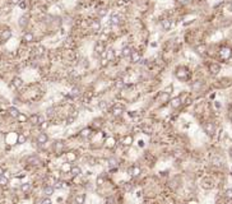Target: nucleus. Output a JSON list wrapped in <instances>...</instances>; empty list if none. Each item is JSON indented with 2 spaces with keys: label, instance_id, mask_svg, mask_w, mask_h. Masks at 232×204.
I'll list each match as a JSON object with an SVG mask.
<instances>
[{
  "label": "nucleus",
  "instance_id": "nucleus-13",
  "mask_svg": "<svg viewBox=\"0 0 232 204\" xmlns=\"http://www.w3.org/2000/svg\"><path fill=\"white\" fill-rule=\"evenodd\" d=\"M89 28H91L93 32H100L101 31V20L100 19H93L92 22L89 23Z\"/></svg>",
  "mask_w": 232,
  "mask_h": 204
},
{
  "label": "nucleus",
  "instance_id": "nucleus-9",
  "mask_svg": "<svg viewBox=\"0 0 232 204\" xmlns=\"http://www.w3.org/2000/svg\"><path fill=\"white\" fill-rule=\"evenodd\" d=\"M29 23V15L28 14H23V15H20L19 17V19H18V26L20 28H26L28 26Z\"/></svg>",
  "mask_w": 232,
  "mask_h": 204
},
{
  "label": "nucleus",
  "instance_id": "nucleus-7",
  "mask_svg": "<svg viewBox=\"0 0 232 204\" xmlns=\"http://www.w3.org/2000/svg\"><path fill=\"white\" fill-rule=\"evenodd\" d=\"M36 142H37L38 146H45V144L49 142V135H47L45 131H42V133H40V134L37 135Z\"/></svg>",
  "mask_w": 232,
  "mask_h": 204
},
{
  "label": "nucleus",
  "instance_id": "nucleus-32",
  "mask_svg": "<svg viewBox=\"0 0 232 204\" xmlns=\"http://www.w3.org/2000/svg\"><path fill=\"white\" fill-rule=\"evenodd\" d=\"M124 86H125V80H124V78H117L115 80V87L116 88H123Z\"/></svg>",
  "mask_w": 232,
  "mask_h": 204
},
{
  "label": "nucleus",
  "instance_id": "nucleus-50",
  "mask_svg": "<svg viewBox=\"0 0 232 204\" xmlns=\"http://www.w3.org/2000/svg\"><path fill=\"white\" fill-rule=\"evenodd\" d=\"M47 126H49V122H46V121H45V122H42V124L40 125V128H41V129H46Z\"/></svg>",
  "mask_w": 232,
  "mask_h": 204
},
{
  "label": "nucleus",
  "instance_id": "nucleus-40",
  "mask_svg": "<svg viewBox=\"0 0 232 204\" xmlns=\"http://www.w3.org/2000/svg\"><path fill=\"white\" fill-rule=\"evenodd\" d=\"M193 91H199V89L201 88V82H195V83H193Z\"/></svg>",
  "mask_w": 232,
  "mask_h": 204
},
{
  "label": "nucleus",
  "instance_id": "nucleus-20",
  "mask_svg": "<svg viewBox=\"0 0 232 204\" xmlns=\"http://www.w3.org/2000/svg\"><path fill=\"white\" fill-rule=\"evenodd\" d=\"M8 114H9V116L13 117V119H17L18 117V115L20 114V111L17 107H14V106H12V107L8 109Z\"/></svg>",
  "mask_w": 232,
  "mask_h": 204
},
{
  "label": "nucleus",
  "instance_id": "nucleus-46",
  "mask_svg": "<svg viewBox=\"0 0 232 204\" xmlns=\"http://www.w3.org/2000/svg\"><path fill=\"white\" fill-rule=\"evenodd\" d=\"M22 1H23V0H9V3L13 4V5H19Z\"/></svg>",
  "mask_w": 232,
  "mask_h": 204
},
{
  "label": "nucleus",
  "instance_id": "nucleus-31",
  "mask_svg": "<svg viewBox=\"0 0 232 204\" xmlns=\"http://www.w3.org/2000/svg\"><path fill=\"white\" fill-rule=\"evenodd\" d=\"M75 119H77V112L73 111V114H69V116H68V119H66V124L68 125L73 124V122L75 121Z\"/></svg>",
  "mask_w": 232,
  "mask_h": 204
},
{
  "label": "nucleus",
  "instance_id": "nucleus-37",
  "mask_svg": "<svg viewBox=\"0 0 232 204\" xmlns=\"http://www.w3.org/2000/svg\"><path fill=\"white\" fill-rule=\"evenodd\" d=\"M97 15H98V18H104V17L107 15V9H106V8H101V9H98Z\"/></svg>",
  "mask_w": 232,
  "mask_h": 204
},
{
  "label": "nucleus",
  "instance_id": "nucleus-3",
  "mask_svg": "<svg viewBox=\"0 0 232 204\" xmlns=\"http://www.w3.org/2000/svg\"><path fill=\"white\" fill-rule=\"evenodd\" d=\"M203 129H204L205 133H207V135H209V137H212V135H214V133H216V125H214L212 121L205 122V124L203 125Z\"/></svg>",
  "mask_w": 232,
  "mask_h": 204
},
{
  "label": "nucleus",
  "instance_id": "nucleus-12",
  "mask_svg": "<svg viewBox=\"0 0 232 204\" xmlns=\"http://www.w3.org/2000/svg\"><path fill=\"white\" fill-rule=\"evenodd\" d=\"M22 41L26 42V44H31V42L35 41V35H33L32 32H29V31L24 32L23 36H22Z\"/></svg>",
  "mask_w": 232,
  "mask_h": 204
},
{
  "label": "nucleus",
  "instance_id": "nucleus-11",
  "mask_svg": "<svg viewBox=\"0 0 232 204\" xmlns=\"http://www.w3.org/2000/svg\"><path fill=\"white\" fill-rule=\"evenodd\" d=\"M13 36V32L10 31V29H5V31H3L1 33H0V41L3 42H7V41H9L10 38Z\"/></svg>",
  "mask_w": 232,
  "mask_h": 204
},
{
  "label": "nucleus",
  "instance_id": "nucleus-8",
  "mask_svg": "<svg viewBox=\"0 0 232 204\" xmlns=\"http://www.w3.org/2000/svg\"><path fill=\"white\" fill-rule=\"evenodd\" d=\"M182 105V98L180 96L177 97H172V98L170 100V106H171V109H179L180 106Z\"/></svg>",
  "mask_w": 232,
  "mask_h": 204
},
{
  "label": "nucleus",
  "instance_id": "nucleus-1",
  "mask_svg": "<svg viewBox=\"0 0 232 204\" xmlns=\"http://www.w3.org/2000/svg\"><path fill=\"white\" fill-rule=\"evenodd\" d=\"M175 75H176V78L179 80H181V82H186L189 79V71L185 66H179L175 71Z\"/></svg>",
  "mask_w": 232,
  "mask_h": 204
},
{
  "label": "nucleus",
  "instance_id": "nucleus-35",
  "mask_svg": "<svg viewBox=\"0 0 232 204\" xmlns=\"http://www.w3.org/2000/svg\"><path fill=\"white\" fill-rule=\"evenodd\" d=\"M195 52L199 54V55H204L205 54V46L204 45H199L195 47Z\"/></svg>",
  "mask_w": 232,
  "mask_h": 204
},
{
  "label": "nucleus",
  "instance_id": "nucleus-4",
  "mask_svg": "<svg viewBox=\"0 0 232 204\" xmlns=\"http://www.w3.org/2000/svg\"><path fill=\"white\" fill-rule=\"evenodd\" d=\"M121 23V17H120L117 13H112L110 15V19H109V24L112 26V27H116V26H120Z\"/></svg>",
  "mask_w": 232,
  "mask_h": 204
},
{
  "label": "nucleus",
  "instance_id": "nucleus-22",
  "mask_svg": "<svg viewBox=\"0 0 232 204\" xmlns=\"http://www.w3.org/2000/svg\"><path fill=\"white\" fill-rule=\"evenodd\" d=\"M28 121L31 122L32 125H40V115H38V114L31 115V116H29V119H28Z\"/></svg>",
  "mask_w": 232,
  "mask_h": 204
},
{
  "label": "nucleus",
  "instance_id": "nucleus-23",
  "mask_svg": "<svg viewBox=\"0 0 232 204\" xmlns=\"http://www.w3.org/2000/svg\"><path fill=\"white\" fill-rule=\"evenodd\" d=\"M70 173L74 177H77V176H80L82 175V168L79 167V166H77V165H74V166H71V168H70Z\"/></svg>",
  "mask_w": 232,
  "mask_h": 204
},
{
  "label": "nucleus",
  "instance_id": "nucleus-6",
  "mask_svg": "<svg viewBox=\"0 0 232 204\" xmlns=\"http://www.w3.org/2000/svg\"><path fill=\"white\" fill-rule=\"evenodd\" d=\"M220 56L223 59V60H228V59L232 56V50L230 47H227V46H225V47H222L221 51H220Z\"/></svg>",
  "mask_w": 232,
  "mask_h": 204
},
{
  "label": "nucleus",
  "instance_id": "nucleus-38",
  "mask_svg": "<svg viewBox=\"0 0 232 204\" xmlns=\"http://www.w3.org/2000/svg\"><path fill=\"white\" fill-rule=\"evenodd\" d=\"M117 165H119V162H117V160H116V158H110L109 160L110 168H116V167H117Z\"/></svg>",
  "mask_w": 232,
  "mask_h": 204
},
{
  "label": "nucleus",
  "instance_id": "nucleus-52",
  "mask_svg": "<svg viewBox=\"0 0 232 204\" xmlns=\"http://www.w3.org/2000/svg\"><path fill=\"white\" fill-rule=\"evenodd\" d=\"M230 12H231V13H232V3H231V4H230Z\"/></svg>",
  "mask_w": 232,
  "mask_h": 204
},
{
  "label": "nucleus",
  "instance_id": "nucleus-25",
  "mask_svg": "<svg viewBox=\"0 0 232 204\" xmlns=\"http://www.w3.org/2000/svg\"><path fill=\"white\" fill-rule=\"evenodd\" d=\"M63 149H64V143L63 142H59V140H58V142H55V144H54V151L59 154V153L63 152Z\"/></svg>",
  "mask_w": 232,
  "mask_h": 204
},
{
  "label": "nucleus",
  "instance_id": "nucleus-19",
  "mask_svg": "<svg viewBox=\"0 0 232 204\" xmlns=\"http://www.w3.org/2000/svg\"><path fill=\"white\" fill-rule=\"evenodd\" d=\"M91 134H92V130L89 129V128H83V129L79 131V135L83 139H88L89 137H91Z\"/></svg>",
  "mask_w": 232,
  "mask_h": 204
},
{
  "label": "nucleus",
  "instance_id": "nucleus-39",
  "mask_svg": "<svg viewBox=\"0 0 232 204\" xmlns=\"http://www.w3.org/2000/svg\"><path fill=\"white\" fill-rule=\"evenodd\" d=\"M225 198L227 200H232V189H227L225 191Z\"/></svg>",
  "mask_w": 232,
  "mask_h": 204
},
{
  "label": "nucleus",
  "instance_id": "nucleus-10",
  "mask_svg": "<svg viewBox=\"0 0 232 204\" xmlns=\"http://www.w3.org/2000/svg\"><path fill=\"white\" fill-rule=\"evenodd\" d=\"M129 173L133 176V177H139L140 176V173H142V168H140V166L138 165H134V166H131L130 168H129Z\"/></svg>",
  "mask_w": 232,
  "mask_h": 204
},
{
  "label": "nucleus",
  "instance_id": "nucleus-17",
  "mask_svg": "<svg viewBox=\"0 0 232 204\" xmlns=\"http://www.w3.org/2000/svg\"><path fill=\"white\" fill-rule=\"evenodd\" d=\"M131 52H133V49L130 47V46H124V47L121 49V56L124 59H129V58H130Z\"/></svg>",
  "mask_w": 232,
  "mask_h": 204
},
{
  "label": "nucleus",
  "instance_id": "nucleus-21",
  "mask_svg": "<svg viewBox=\"0 0 232 204\" xmlns=\"http://www.w3.org/2000/svg\"><path fill=\"white\" fill-rule=\"evenodd\" d=\"M209 71L212 75H217L221 71V66L218 64H210L209 65Z\"/></svg>",
  "mask_w": 232,
  "mask_h": 204
},
{
  "label": "nucleus",
  "instance_id": "nucleus-27",
  "mask_svg": "<svg viewBox=\"0 0 232 204\" xmlns=\"http://www.w3.org/2000/svg\"><path fill=\"white\" fill-rule=\"evenodd\" d=\"M85 202V195L84 194H78L74 198V204H84Z\"/></svg>",
  "mask_w": 232,
  "mask_h": 204
},
{
  "label": "nucleus",
  "instance_id": "nucleus-18",
  "mask_svg": "<svg viewBox=\"0 0 232 204\" xmlns=\"http://www.w3.org/2000/svg\"><path fill=\"white\" fill-rule=\"evenodd\" d=\"M106 59H107V60H109L110 63H111V61H115V59H116V52H115L114 49L106 50Z\"/></svg>",
  "mask_w": 232,
  "mask_h": 204
},
{
  "label": "nucleus",
  "instance_id": "nucleus-48",
  "mask_svg": "<svg viewBox=\"0 0 232 204\" xmlns=\"http://www.w3.org/2000/svg\"><path fill=\"white\" fill-rule=\"evenodd\" d=\"M176 3L180 4V5H186L189 3V0H176Z\"/></svg>",
  "mask_w": 232,
  "mask_h": 204
},
{
  "label": "nucleus",
  "instance_id": "nucleus-51",
  "mask_svg": "<svg viewBox=\"0 0 232 204\" xmlns=\"http://www.w3.org/2000/svg\"><path fill=\"white\" fill-rule=\"evenodd\" d=\"M19 7L22 8V9H24V8H26V3H24V1H22V3L19 4Z\"/></svg>",
  "mask_w": 232,
  "mask_h": 204
},
{
  "label": "nucleus",
  "instance_id": "nucleus-42",
  "mask_svg": "<svg viewBox=\"0 0 232 204\" xmlns=\"http://www.w3.org/2000/svg\"><path fill=\"white\" fill-rule=\"evenodd\" d=\"M109 63H110V61H109V60H107V59H106V58H101V61H100V65H101V66H104V68H105V66H107V65H109Z\"/></svg>",
  "mask_w": 232,
  "mask_h": 204
},
{
  "label": "nucleus",
  "instance_id": "nucleus-30",
  "mask_svg": "<svg viewBox=\"0 0 232 204\" xmlns=\"http://www.w3.org/2000/svg\"><path fill=\"white\" fill-rule=\"evenodd\" d=\"M9 184V177L7 175H0V186L4 188V186H7Z\"/></svg>",
  "mask_w": 232,
  "mask_h": 204
},
{
  "label": "nucleus",
  "instance_id": "nucleus-45",
  "mask_svg": "<svg viewBox=\"0 0 232 204\" xmlns=\"http://www.w3.org/2000/svg\"><path fill=\"white\" fill-rule=\"evenodd\" d=\"M41 204H53V202H51V199H50V197H46L45 199H42V202H41Z\"/></svg>",
  "mask_w": 232,
  "mask_h": 204
},
{
  "label": "nucleus",
  "instance_id": "nucleus-49",
  "mask_svg": "<svg viewBox=\"0 0 232 204\" xmlns=\"http://www.w3.org/2000/svg\"><path fill=\"white\" fill-rule=\"evenodd\" d=\"M70 168H71V166L69 163H66V165L63 166V170H65V171H70Z\"/></svg>",
  "mask_w": 232,
  "mask_h": 204
},
{
  "label": "nucleus",
  "instance_id": "nucleus-28",
  "mask_svg": "<svg viewBox=\"0 0 232 204\" xmlns=\"http://www.w3.org/2000/svg\"><path fill=\"white\" fill-rule=\"evenodd\" d=\"M27 163L29 165H38L40 163V158L37 156H29L27 158Z\"/></svg>",
  "mask_w": 232,
  "mask_h": 204
},
{
  "label": "nucleus",
  "instance_id": "nucleus-41",
  "mask_svg": "<svg viewBox=\"0 0 232 204\" xmlns=\"http://www.w3.org/2000/svg\"><path fill=\"white\" fill-rule=\"evenodd\" d=\"M172 91H174V86H172V84H169V86L163 89V92L169 93V95H170V93H172Z\"/></svg>",
  "mask_w": 232,
  "mask_h": 204
},
{
  "label": "nucleus",
  "instance_id": "nucleus-44",
  "mask_svg": "<svg viewBox=\"0 0 232 204\" xmlns=\"http://www.w3.org/2000/svg\"><path fill=\"white\" fill-rule=\"evenodd\" d=\"M54 111H55L54 107H49V109L46 110V115H47V116H53V115H54Z\"/></svg>",
  "mask_w": 232,
  "mask_h": 204
},
{
  "label": "nucleus",
  "instance_id": "nucleus-26",
  "mask_svg": "<svg viewBox=\"0 0 232 204\" xmlns=\"http://www.w3.org/2000/svg\"><path fill=\"white\" fill-rule=\"evenodd\" d=\"M158 100H160V102H170L171 97H170L169 93H166V92L162 91L161 95H160V97H158Z\"/></svg>",
  "mask_w": 232,
  "mask_h": 204
},
{
  "label": "nucleus",
  "instance_id": "nucleus-34",
  "mask_svg": "<svg viewBox=\"0 0 232 204\" xmlns=\"http://www.w3.org/2000/svg\"><path fill=\"white\" fill-rule=\"evenodd\" d=\"M32 188V185H31V182H24V184L20 185V190L23 191V193H27V191H29Z\"/></svg>",
  "mask_w": 232,
  "mask_h": 204
},
{
  "label": "nucleus",
  "instance_id": "nucleus-2",
  "mask_svg": "<svg viewBox=\"0 0 232 204\" xmlns=\"http://www.w3.org/2000/svg\"><path fill=\"white\" fill-rule=\"evenodd\" d=\"M93 51H94V54L97 55V56H102L105 52H106V47H105V44L104 42H101V41H97L96 44H94V47H93Z\"/></svg>",
  "mask_w": 232,
  "mask_h": 204
},
{
  "label": "nucleus",
  "instance_id": "nucleus-43",
  "mask_svg": "<svg viewBox=\"0 0 232 204\" xmlns=\"http://www.w3.org/2000/svg\"><path fill=\"white\" fill-rule=\"evenodd\" d=\"M78 95H79V89H78V88H73V89H71L70 96H71V97H77Z\"/></svg>",
  "mask_w": 232,
  "mask_h": 204
},
{
  "label": "nucleus",
  "instance_id": "nucleus-16",
  "mask_svg": "<svg viewBox=\"0 0 232 204\" xmlns=\"http://www.w3.org/2000/svg\"><path fill=\"white\" fill-rule=\"evenodd\" d=\"M130 61L133 63V64H136V63H139L140 61V59H142V56H140V52L139 51H135V50H133V52H131V55H130Z\"/></svg>",
  "mask_w": 232,
  "mask_h": 204
},
{
  "label": "nucleus",
  "instance_id": "nucleus-36",
  "mask_svg": "<svg viewBox=\"0 0 232 204\" xmlns=\"http://www.w3.org/2000/svg\"><path fill=\"white\" fill-rule=\"evenodd\" d=\"M26 140H27V137H26L24 134H18V138H17V143L18 144H23V143H26Z\"/></svg>",
  "mask_w": 232,
  "mask_h": 204
},
{
  "label": "nucleus",
  "instance_id": "nucleus-15",
  "mask_svg": "<svg viewBox=\"0 0 232 204\" xmlns=\"http://www.w3.org/2000/svg\"><path fill=\"white\" fill-rule=\"evenodd\" d=\"M161 27H162L163 31H170L171 27H172V20L169 19V18L162 19L161 20Z\"/></svg>",
  "mask_w": 232,
  "mask_h": 204
},
{
  "label": "nucleus",
  "instance_id": "nucleus-33",
  "mask_svg": "<svg viewBox=\"0 0 232 204\" xmlns=\"http://www.w3.org/2000/svg\"><path fill=\"white\" fill-rule=\"evenodd\" d=\"M28 116L26 114H23V112H20L19 115H18V117H17V120H18V122H27L28 121Z\"/></svg>",
  "mask_w": 232,
  "mask_h": 204
},
{
  "label": "nucleus",
  "instance_id": "nucleus-14",
  "mask_svg": "<svg viewBox=\"0 0 232 204\" xmlns=\"http://www.w3.org/2000/svg\"><path fill=\"white\" fill-rule=\"evenodd\" d=\"M12 84H13V87H14V88L20 89V88L23 87L24 82H23V79L20 78V76H14V78H13V80H12Z\"/></svg>",
  "mask_w": 232,
  "mask_h": 204
},
{
  "label": "nucleus",
  "instance_id": "nucleus-24",
  "mask_svg": "<svg viewBox=\"0 0 232 204\" xmlns=\"http://www.w3.org/2000/svg\"><path fill=\"white\" fill-rule=\"evenodd\" d=\"M54 191H55V186H53V185H46L44 188V194L46 197H51V195L54 194Z\"/></svg>",
  "mask_w": 232,
  "mask_h": 204
},
{
  "label": "nucleus",
  "instance_id": "nucleus-47",
  "mask_svg": "<svg viewBox=\"0 0 232 204\" xmlns=\"http://www.w3.org/2000/svg\"><path fill=\"white\" fill-rule=\"evenodd\" d=\"M104 181H105V179L102 177V176H98L97 177V185H102V184H104Z\"/></svg>",
  "mask_w": 232,
  "mask_h": 204
},
{
  "label": "nucleus",
  "instance_id": "nucleus-29",
  "mask_svg": "<svg viewBox=\"0 0 232 204\" xmlns=\"http://www.w3.org/2000/svg\"><path fill=\"white\" fill-rule=\"evenodd\" d=\"M133 142H134V138H133L131 135H126V137L123 139V144H124V146H126V147L131 146Z\"/></svg>",
  "mask_w": 232,
  "mask_h": 204
},
{
  "label": "nucleus",
  "instance_id": "nucleus-5",
  "mask_svg": "<svg viewBox=\"0 0 232 204\" xmlns=\"http://www.w3.org/2000/svg\"><path fill=\"white\" fill-rule=\"evenodd\" d=\"M124 111H125V109H124V106H121V105H115V106H112V109H111V112H112L115 117H120L124 114Z\"/></svg>",
  "mask_w": 232,
  "mask_h": 204
}]
</instances>
